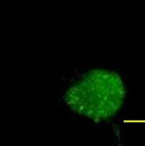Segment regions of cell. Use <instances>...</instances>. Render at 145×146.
I'll return each mask as SVG.
<instances>
[{"label":"cell","mask_w":145,"mask_h":146,"mask_svg":"<svg viewBox=\"0 0 145 146\" xmlns=\"http://www.w3.org/2000/svg\"><path fill=\"white\" fill-rule=\"evenodd\" d=\"M64 99L78 115L94 122H105L124 110L127 87L115 71L96 68L78 78L67 89Z\"/></svg>","instance_id":"cell-1"}]
</instances>
